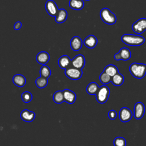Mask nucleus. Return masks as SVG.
Returning <instances> with one entry per match:
<instances>
[{"label":"nucleus","instance_id":"f257e3e1","mask_svg":"<svg viewBox=\"0 0 146 146\" xmlns=\"http://www.w3.org/2000/svg\"><path fill=\"white\" fill-rule=\"evenodd\" d=\"M121 41L127 45L131 46H139L142 45L145 39L143 36L139 35H133L130 34H125L121 36Z\"/></svg>","mask_w":146,"mask_h":146},{"label":"nucleus","instance_id":"f03ea898","mask_svg":"<svg viewBox=\"0 0 146 146\" xmlns=\"http://www.w3.org/2000/svg\"><path fill=\"white\" fill-rule=\"evenodd\" d=\"M129 70L131 75L137 79H142L146 75V64L144 63H132Z\"/></svg>","mask_w":146,"mask_h":146},{"label":"nucleus","instance_id":"7ed1b4c3","mask_svg":"<svg viewBox=\"0 0 146 146\" xmlns=\"http://www.w3.org/2000/svg\"><path fill=\"white\" fill-rule=\"evenodd\" d=\"M100 17L103 22L108 25H113L117 21L116 15L107 7L103 8L100 10Z\"/></svg>","mask_w":146,"mask_h":146},{"label":"nucleus","instance_id":"20e7f679","mask_svg":"<svg viewBox=\"0 0 146 146\" xmlns=\"http://www.w3.org/2000/svg\"><path fill=\"white\" fill-rule=\"evenodd\" d=\"M110 90L106 85H103L99 87V88L95 95L96 100L98 103L103 104L106 103L110 96Z\"/></svg>","mask_w":146,"mask_h":146},{"label":"nucleus","instance_id":"39448f33","mask_svg":"<svg viewBox=\"0 0 146 146\" xmlns=\"http://www.w3.org/2000/svg\"><path fill=\"white\" fill-rule=\"evenodd\" d=\"M64 74L69 79L76 80L81 78L83 75V72L82 70L70 66L65 70Z\"/></svg>","mask_w":146,"mask_h":146},{"label":"nucleus","instance_id":"423d86ee","mask_svg":"<svg viewBox=\"0 0 146 146\" xmlns=\"http://www.w3.org/2000/svg\"><path fill=\"white\" fill-rule=\"evenodd\" d=\"M132 29L136 34H142L146 31V18H141L132 25Z\"/></svg>","mask_w":146,"mask_h":146},{"label":"nucleus","instance_id":"0eeeda50","mask_svg":"<svg viewBox=\"0 0 146 146\" xmlns=\"http://www.w3.org/2000/svg\"><path fill=\"white\" fill-rule=\"evenodd\" d=\"M131 57V52L128 48L122 47L120 51L115 54L114 59L116 60H128Z\"/></svg>","mask_w":146,"mask_h":146},{"label":"nucleus","instance_id":"6e6552de","mask_svg":"<svg viewBox=\"0 0 146 146\" xmlns=\"http://www.w3.org/2000/svg\"><path fill=\"white\" fill-rule=\"evenodd\" d=\"M45 9L50 16L55 17L59 10L57 5L53 0H47L46 1L45 4Z\"/></svg>","mask_w":146,"mask_h":146},{"label":"nucleus","instance_id":"1a4fd4ad","mask_svg":"<svg viewBox=\"0 0 146 146\" xmlns=\"http://www.w3.org/2000/svg\"><path fill=\"white\" fill-rule=\"evenodd\" d=\"M85 58L82 54H78L76 55L72 60L71 62V66L78 69L82 70L85 65Z\"/></svg>","mask_w":146,"mask_h":146},{"label":"nucleus","instance_id":"9d476101","mask_svg":"<svg viewBox=\"0 0 146 146\" xmlns=\"http://www.w3.org/2000/svg\"><path fill=\"white\" fill-rule=\"evenodd\" d=\"M145 113V106L141 102H137L134 106L133 115L136 119H141Z\"/></svg>","mask_w":146,"mask_h":146},{"label":"nucleus","instance_id":"9b49d317","mask_svg":"<svg viewBox=\"0 0 146 146\" xmlns=\"http://www.w3.org/2000/svg\"><path fill=\"white\" fill-rule=\"evenodd\" d=\"M119 119L122 122H128L132 119V113L127 107H122L119 111Z\"/></svg>","mask_w":146,"mask_h":146},{"label":"nucleus","instance_id":"f8f14e48","mask_svg":"<svg viewBox=\"0 0 146 146\" xmlns=\"http://www.w3.org/2000/svg\"><path fill=\"white\" fill-rule=\"evenodd\" d=\"M63 92L64 102L68 104H73L75 102L76 95L74 92L69 89H64Z\"/></svg>","mask_w":146,"mask_h":146},{"label":"nucleus","instance_id":"ddd939ff","mask_svg":"<svg viewBox=\"0 0 146 146\" xmlns=\"http://www.w3.org/2000/svg\"><path fill=\"white\" fill-rule=\"evenodd\" d=\"M82 39L78 36H74L70 40V47L73 51H78L80 50L83 45Z\"/></svg>","mask_w":146,"mask_h":146},{"label":"nucleus","instance_id":"4468645a","mask_svg":"<svg viewBox=\"0 0 146 146\" xmlns=\"http://www.w3.org/2000/svg\"><path fill=\"white\" fill-rule=\"evenodd\" d=\"M20 116L23 121L26 122H31L34 120L35 117V113L33 111L25 109L21 111Z\"/></svg>","mask_w":146,"mask_h":146},{"label":"nucleus","instance_id":"2eb2a0df","mask_svg":"<svg viewBox=\"0 0 146 146\" xmlns=\"http://www.w3.org/2000/svg\"><path fill=\"white\" fill-rule=\"evenodd\" d=\"M98 43V39L96 37L93 35L87 36L83 41V44L88 48H94L96 47Z\"/></svg>","mask_w":146,"mask_h":146},{"label":"nucleus","instance_id":"dca6fc26","mask_svg":"<svg viewBox=\"0 0 146 146\" xmlns=\"http://www.w3.org/2000/svg\"><path fill=\"white\" fill-rule=\"evenodd\" d=\"M50 56L46 51H40L36 56V62L42 65H45L50 60Z\"/></svg>","mask_w":146,"mask_h":146},{"label":"nucleus","instance_id":"f3484780","mask_svg":"<svg viewBox=\"0 0 146 146\" xmlns=\"http://www.w3.org/2000/svg\"><path fill=\"white\" fill-rule=\"evenodd\" d=\"M71 60L68 55H64L61 56L58 59V65L62 69H67L71 66Z\"/></svg>","mask_w":146,"mask_h":146},{"label":"nucleus","instance_id":"a211bd4d","mask_svg":"<svg viewBox=\"0 0 146 146\" xmlns=\"http://www.w3.org/2000/svg\"><path fill=\"white\" fill-rule=\"evenodd\" d=\"M68 14L67 11L64 9H59L55 16V22L58 23H62L64 22L67 18Z\"/></svg>","mask_w":146,"mask_h":146},{"label":"nucleus","instance_id":"6ab92c4d","mask_svg":"<svg viewBox=\"0 0 146 146\" xmlns=\"http://www.w3.org/2000/svg\"><path fill=\"white\" fill-rule=\"evenodd\" d=\"M13 82L17 87H22L26 84V79L22 74H16L13 78Z\"/></svg>","mask_w":146,"mask_h":146},{"label":"nucleus","instance_id":"aec40b11","mask_svg":"<svg viewBox=\"0 0 146 146\" xmlns=\"http://www.w3.org/2000/svg\"><path fill=\"white\" fill-rule=\"evenodd\" d=\"M69 6L71 9L76 10H80L84 7V3L83 0H70Z\"/></svg>","mask_w":146,"mask_h":146},{"label":"nucleus","instance_id":"412c9836","mask_svg":"<svg viewBox=\"0 0 146 146\" xmlns=\"http://www.w3.org/2000/svg\"><path fill=\"white\" fill-rule=\"evenodd\" d=\"M124 82V77L120 72H117L114 76L111 77V82L115 86H120Z\"/></svg>","mask_w":146,"mask_h":146},{"label":"nucleus","instance_id":"4be33fe9","mask_svg":"<svg viewBox=\"0 0 146 146\" xmlns=\"http://www.w3.org/2000/svg\"><path fill=\"white\" fill-rule=\"evenodd\" d=\"M104 72L107 74L111 77H112L117 72H119L117 67L113 64H108L104 69L103 71Z\"/></svg>","mask_w":146,"mask_h":146},{"label":"nucleus","instance_id":"5701e85b","mask_svg":"<svg viewBox=\"0 0 146 146\" xmlns=\"http://www.w3.org/2000/svg\"><path fill=\"white\" fill-rule=\"evenodd\" d=\"M99 87L96 82H91L86 87V91L90 95H96Z\"/></svg>","mask_w":146,"mask_h":146},{"label":"nucleus","instance_id":"b1692460","mask_svg":"<svg viewBox=\"0 0 146 146\" xmlns=\"http://www.w3.org/2000/svg\"><path fill=\"white\" fill-rule=\"evenodd\" d=\"M53 100L55 103L57 104H60L64 102V96L63 91H56L52 96Z\"/></svg>","mask_w":146,"mask_h":146},{"label":"nucleus","instance_id":"393cba45","mask_svg":"<svg viewBox=\"0 0 146 146\" xmlns=\"http://www.w3.org/2000/svg\"><path fill=\"white\" fill-rule=\"evenodd\" d=\"M39 73H40V76L44 77L47 79H48L50 76L51 74L50 68L46 65H42V66L40 69Z\"/></svg>","mask_w":146,"mask_h":146},{"label":"nucleus","instance_id":"a878e982","mask_svg":"<svg viewBox=\"0 0 146 146\" xmlns=\"http://www.w3.org/2000/svg\"><path fill=\"white\" fill-rule=\"evenodd\" d=\"M35 84L38 88H43L47 85L48 80L47 78L40 76L35 80Z\"/></svg>","mask_w":146,"mask_h":146},{"label":"nucleus","instance_id":"bb28decb","mask_svg":"<svg viewBox=\"0 0 146 146\" xmlns=\"http://www.w3.org/2000/svg\"><path fill=\"white\" fill-rule=\"evenodd\" d=\"M99 80L103 84L106 85L111 82V77L103 71L99 76Z\"/></svg>","mask_w":146,"mask_h":146},{"label":"nucleus","instance_id":"cd10ccee","mask_svg":"<svg viewBox=\"0 0 146 146\" xmlns=\"http://www.w3.org/2000/svg\"><path fill=\"white\" fill-rule=\"evenodd\" d=\"M21 98L23 102L29 103L32 100L33 95L31 92H30L29 91H25L22 94Z\"/></svg>","mask_w":146,"mask_h":146},{"label":"nucleus","instance_id":"c85d7f7f","mask_svg":"<svg viewBox=\"0 0 146 146\" xmlns=\"http://www.w3.org/2000/svg\"><path fill=\"white\" fill-rule=\"evenodd\" d=\"M114 146H126V140L122 137H116L113 140Z\"/></svg>","mask_w":146,"mask_h":146},{"label":"nucleus","instance_id":"c756f323","mask_svg":"<svg viewBox=\"0 0 146 146\" xmlns=\"http://www.w3.org/2000/svg\"><path fill=\"white\" fill-rule=\"evenodd\" d=\"M108 117L111 120H115L117 117V113L116 111L112 110H110L108 113Z\"/></svg>","mask_w":146,"mask_h":146},{"label":"nucleus","instance_id":"7c9ffc66","mask_svg":"<svg viewBox=\"0 0 146 146\" xmlns=\"http://www.w3.org/2000/svg\"><path fill=\"white\" fill-rule=\"evenodd\" d=\"M22 23L19 21H17L15 23L14 25V29L15 30H19L21 27H22Z\"/></svg>","mask_w":146,"mask_h":146},{"label":"nucleus","instance_id":"2f4dec72","mask_svg":"<svg viewBox=\"0 0 146 146\" xmlns=\"http://www.w3.org/2000/svg\"><path fill=\"white\" fill-rule=\"evenodd\" d=\"M86 1H90V0H86Z\"/></svg>","mask_w":146,"mask_h":146}]
</instances>
